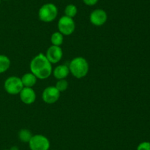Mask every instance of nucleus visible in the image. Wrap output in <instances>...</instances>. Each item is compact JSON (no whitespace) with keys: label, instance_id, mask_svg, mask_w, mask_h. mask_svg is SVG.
<instances>
[{"label":"nucleus","instance_id":"f257e3e1","mask_svg":"<svg viewBox=\"0 0 150 150\" xmlns=\"http://www.w3.org/2000/svg\"><path fill=\"white\" fill-rule=\"evenodd\" d=\"M30 69L32 73L40 79L49 77L52 72V66L48 61L46 56L40 53L35 56L30 63Z\"/></svg>","mask_w":150,"mask_h":150},{"label":"nucleus","instance_id":"f03ea898","mask_svg":"<svg viewBox=\"0 0 150 150\" xmlns=\"http://www.w3.org/2000/svg\"><path fill=\"white\" fill-rule=\"evenodd\" d=\"M69 70L75 77L80 79L87 74L89 71V64L86 59L83 57H75L70 62Z\"/></svg>","mask_w":150,"mask_h":150},{"label":"nucleus","instance_id":"7ed1b4c3","mask_svg":"<svg viewBox=\"0 0 150 150\" xmlns=\"http://www.w3.org/2000/svg\"><path fill=\"white\" fill-rule=\"evenodd\" d=\"M58 15V9L54 4L46 3L40 8L38 12L39 19L43 22H51L57 18Z\"/></svg>","mask_w":150,"mask_h":150},{"label":"nucleus","instance_id":"20e7f679","mask_svg":"<svg viewBox=\"0 0 150 150\" xmlns=\"http://www.w3.org/2000/svg\"><path fill=\"white\" fill-rule=\"evenodd\" d=\"M4 89L9 94H19L23 88L21 79L17 76H10L4 82Z\"/></svg>","mask_w":150,"mask_h":150},{"label":"nucleus","instance_id":"39448f33","mask_svg":"<svg viewBox=\"0 0 150 150\" xmlns=\"http://www.w3.org/2000/svg\"><path fill=\"white\" fill-rule=\"evenodd\" d=\"M31 150H48L50 148L49 140L42 135H35L29 141Z\"/></svg>","mask_w":150,"mask_h":150},{"label":"nucleus","instance_id":"423d86ee","mask_svg":"<svg viewBox=\"0 0 150 150\" xmlns=\"http://www.w3.org/2000/svg\"><path fill=\"white\" fill-rule=\"evenodd\" d=\"M58 28L59 32L64 35H70L74 32L76 25L72 18L64 16L61 17L58 22Z\"/></svg>","mask_w":150,"mask_h":150},{"label":"nucleus","instance_id":"0eeeda50","mask_svg":"<svg viewBox=\"0 0 150 150\" xmlns=\"http://www.w3.org/2000/svg\"><path fill=\"white\" fill-rule=\"evenodd\" d=\"M60 92L55 86H49L45 88L42 92V100L48 104L55 103L59 99Z\"/></svg>","mask_w":150,"mask_h":150},{"label":"nucleus","instance_id":"6e6552de","mask_svg":"<svg viewBox=\"0 0 150 150\" xmlns=\"http://www.w3.org/2000/svg\"><path fill=\"white\" fill-rule=\"evenodd\" d=\"M89 19L92 24L95 26H101L107 21V13L102 9H96L91 13Z\"/></svg>","mask_w":150,"mask_h":150},{"label":"nucleus","instance_id":"1a4fd4ad","mask_svg":"<svg viewBox=\"0 0 150 150\" xmlns=\"http://www.w3.org/2000/svg\"><path fill=\"white\" fill-rule=\"evenodd\" d=\"M62 49L58 46H51L46 52V57L51 63H57L61 60L62 57Z\"/></svg>","mask_w":150,"mask_h":150},{"label":"nucleus","instance_id":"9d476101","mask_svg":"<svg viewBox=\"0 0 150 150\" xmlns=\"http://www.w3.org/2000/svg\"><path fill=\"white\" fill-rule=\"evenodd\" d=\"M19 94L21 100L26 104H32L36 99V94L32 88L23 87Z\"/></svg>","mask_w":150,"mask_h":150},{"label":"nucleus","instance_id":"9b49d317","mask_svg":"<svg viewBox=\"0 0 150 150\" xmlns=\"http://www.w3.org/2000/svg\"><path fill=\"white\" fill-rule=\"evenodd\" d=\"M69 71V67H67L66 65H60L56 67L54 70V76L58 79H64L67 76Z\"/></svg>","mask_w":150,"mask_h":150},{"label":"nucleus","instance_id":"f8f14e48","mask_svg":"<svg viewBox=\"0 0 150 150\" xmlns=\"http://www.w3.org/2000/svg\"><path fill=\"white\" fill-rule=\"evenodd\" d=\"M22 83L23 87H29L31 88L35 85L37 82V77L32 73H26L23 74L21 78Z\"/></svg>","mask_w":150,"mask_h":150},{"label":"nucleus","instance_id":"ddd939ff","mask_svg":"<svg viewBox=\"0 0 150 150\" xmlns=\"http://www.w3.org/2000/svg\"><path fill=\"white\" fill-rule=\"evenodd\" d=\"M10 66V60L4 54H0V74L5 72Z\"/></svg>","mask_w":150,"mask_h":150},{"label":"nucleus","instance_id":"4468645a","mask_svg":"<svg viewBox=\"0 0 150 150\" xmlns=\"http://www.w3.org/2000/svg\"><path fill=\"white\" fill-rule=\"evenodd\" d=\"M51 41L54 46H59L63 43V35L59 32H54L51 35Z\"/></svg>","mask_w":150,"mask_h":150},{"label":"nucleus","instance_id":"2eb2a0df","mask_svg":"<svg viewBox=\"0 0 150 150\" xmlns=\"http://www.w3.org/2000/svg\"><path fill=\"white\" fill-rule=\"evenodd\" d=\"M77 7H76V5L73 4H70L66 6L65 9H64V13H65L66 16H68V17L72 18L73 19V17L76 16L77 14Z\"/></svg>","mask_w":150,"mask_h":150},{"label":"nucleus","instance_id":"dca6fc26","mask_svg":"<svg viewBox=\"0 0 150 150\" xmlns=\"http://www.w3.org/2000/svg\"><path fill=\"white\" fill-rule=\"evenodd\" d=\"M18 137L19 138H20L21 141H23V142L26 143L29 142V141H30L32 135L30 131L26 129H21V130H20V132H19Z\"/></svg>","mask_w":150,"mask_h":150},{"label":"nucleus","instance_id":"f3484780","mask_svg":"<svg viewBox=\"0 0 150 150\" xmlns=\"http://www.w3.org/2000/svg\"><path fill=\"white\" fill-rule=\"evenodd\" d=\"M67 86H68V82H67V80L62 79H59V81H57L55 87L57 88V90H58L59 92H61V91H65L67 88Z\"/></svg>","mask_w":150,"mask_h":150},{"label":"nucleus","instance_id":"a211bd4d","mask_svg":"<svg viewBox=\"0 0 150 150\" xmlns=\"http://www.w3.org/2000/svg\"><path fill=\"white\" fill-rule=\"evenodd\" d=\"M137 150H150V142L144 141L138 146Z\"/></svg>","mask_w":150,"mask_h":150},{"label":"nucleus","instance_id":"6ab92c4d","mask_svg":"<svg viewBox=\"0 0 150 150\" xmlns=\"http://www.w3.org/2000/svg\"><path fill=\"white\" fill-rule=\"evenodd\" d=\"M83 3L88 6H93L98 3V0H83Z\"/></svg>","mask_w":150,"mask_h":150},{"label":"nucleus","instance_id":"aec40b11","mask_svg":"<svg viewBox=\"0 0 150 150\" xmlns=\"http://www.w3.org/2000/svg\"><path fill=\"white\" fill-rule=\"evenodd\" d=\"M10 150H18V147L16 146H13L10 149Z\"/></svg>","mask_w":150,"mask_h":150},{"label":"nucleus","instance_id":"412c9836","mask_svg":"<svg viewBox=\"0 0 150 150\" xmlns=\"http://www.w3.org/2000/svg\"><path fill=\"white\" fill-rule=\"evenodd\" d=\"M4 1H8V0H4Z\"/></svg>","mask_w":150,"mask_h":150},{"label":"nucleus","instance_id":"4be33fe9","mask_svg":"<svg viewBox=\"0 0 150 150\" xmlns=\"http://www.w3.org/2000/svg\"><path fill=\"white\" fill-rule=\"evenodd\" d=\"M0 3H1V0H0Z\"/></svg>","mask_w":150,"mask_h":150},{"label":"nucleus","instance_id":"5701e85b","mask_svg":"<svg viewBox=\"0 0 150 150\" xmlns=\"http://www.w3.org/2000/svg\"><path fill=\"white\" fill-rule=\"evenodd\" d=\"M4 150H8V149H4Z\"/></svg>","mask_w":150,"mask_h":150}]
</instances>
